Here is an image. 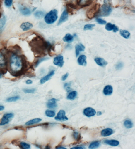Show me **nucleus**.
<instances>
[{"label": "nucleus", "instance_id": "nucleus-4", "mask_svg": "<svg viewBox=\"0 0 135 149\" xmlns=\"http://www.w3.org/2000/svg\"><path fill=\"white\" fill-rule=\"evenodd\" d=\"M112 11V8L110 3H105L100 7L96 16L107 17L110 15Z\"/></svg>", "mask_w": 135, "mask_h": 149}, {"label": "nucleus", "instance_id": "nucleus-34", "mask_svg": "<svg viewBox=\"0 0 135 149\" xmlns=\"http://www.w3.org/2000/svg\"><path fill=\"white\" fill-rule=\"evenodd\" d=\"M45 114L46 116L47 117L51 118L54 117V116H55V115H56V113H55V112L54 111L50 110H47L45 111Z\"/></svg>", "mask_w": 135, "mask_h": 149}, {"label": "nucleus", "instance_id": "nucleus-19", "mask_svg": "<svg viewBox=\"0 0 135 149\" xmlns=\"http://www.w3.org/2000/svg\"><path fill=\"white\" fill-rule=\"evenodd\" d=\"M97 64L101 67H105L107 65L108 62L103 58H96L94 59Z\"/></svg>", "mask_w": 135, "mask_h": 149}, {"label": "nucleus", "instance_id": "nucleus-45", "mask_svg": "<svg viewBox=\"0 0 135 149\" xmlns=\"http://www.w3.org/2000/svg\"><path fill=\"white\" fill-rule=\"evenodd\" d=\"M6 73L3 70H0V78H2Z\"/></svg>", "mask_w": 135, "mask_h": 149}, {"label": "nucleus", "instance_id": "nucleus-11", "mask_svg": "<svg viewBox=\"0 0 135 149\" xmlns=\"http://www.w3.org/2000/svg\"><path fill=\"white\" fill-rule=\"evenodd\" d=\"M68 12H67V8H66L62 13L61 16L58 23V25H60L63 23L66 22L68 20Z\"/></svg>", "mask_w": 135, "mask_h": 149}, {"label": "nucleus", "instance_id": "nucleus-26", "mask_svg": "<svg viewBox=\"0 0 135 149\" xmlns=\"http://www.w3.org/2000/svg\"><path fill=\"white\" fill-rule=\"evenodd\" d=\"M41 121V119L39 118L33 119H31L26 123L25 125H34V124H38V123H40Z\"/></svg>", "mask_w": 135, "mask_h": 149}, {"label": "nucleus", "instance_id": "nucleus-14", "mask_svg": "<svg viewBox=\"0 0 135 149\" xmlns=\"http://www.w3.org/2000/svg\"><path fill=\"white\" fill-rule=\"evenodd\" d=\"M54 74L55 70H52L47 75H46V76H45V77H44L43 78H42L40 79V84H42L45 83L46 82L50 80L52 77L54 75Z\"/></svg>", "mask_w": 135, "mask_h": 149}, {"label": "nucleus", "instance_id": "nucleus-50", "mask_svg": "<svg viewBox=\"0 0 135 149\" xmlns=\"http://www.w3.org/2000/svg\"><path fill=\"white\" fill-rule=\"evenodd\" d=\"M45 149H50V147L49 146V145H47V146L45 147Z\"/></svg>", "mask_w": 135, "mask_h": 149}, {"label": "nucleus", "instance_id": "nucleus-22", "mask_svg": "<svg viewBox=\"0 0 135 149\" xmlns=\"http://www.w3.org/2000/svg\"><path fill=\"white\" fill-rule=\"evenodd\" d=\"M86 56L84 55L80 56L77 59V62L80 65L85 66L87 65Z\"/></svg>", "mask_w": 135, "mask_h": 149}, {"label": "nucleus", "instance_id": "nucleus-30", "mask_svg": "<svg viewBox=\"0 0 135 149\" xmlns=\"http://www.w3.org/2000/svg\"><path fill=\"white\" fill-rule=\"evenodd\" d=\"M120 35L125 39H129L130 38V33L129 31L127 30H120Z\"/></svg>", "mask_w": 135, "mask_h": 149}, {"label": "nucleus", "instance_id": "nucleus-24", "mask_svg": "<svg viewBox=\"0 0 135 149\" xmlns=\"http://www.w3.org/2000/svg\"><path fill=\"white\" fill-rule=\"evenodd\" d=\"M49 59V58L48 57L45 56L40 57V58H38L34 64V67L35 68H37L42 63L47 61Z\"/></svg>", "mask_w": 135, "mask_h": 149}, {"label": "nucleus", "instance_id": "nucleus-42", "mask_svg": "<svg viewBox=\"0 0 135 149\" xmlns=\"http://www.w3.org/2000/svg\"><path fill=\"white\" fill-rule=\"evenodd\" d=\"M64 1L67 2V4H74L78 6L77 3V0H64Z\"/></svg>", "mask_w": 135, "mask_h": 149}, {"label": "nucleus", "instance_id": "nucleus-21", "mask_svg": "<svg viewBox=\"0 0 135 149\" xmlns=\"http://www.w3.org/2000/svg\"><path fill=\"white\" fill-rule=\"evenodd\" d=\"M113 93V88L111 85H107L104 87L103 93L105 96H109L112 95Z\"/></svg>", "mask_w": 135, "mask_h": 149}, {"label": "nucleus", "instance_id": "nucleus-8", "mask_svg": "<svg viewBox=\"0 0 135 149\" xmlns=\"http://www.w3.org/2000/svg\"><path fill=\"white\" fill-rule=\"evenodd\" d=\"M55 119L58 121L64 122L68 120V118L66 116V112L64 110H60L57 114Z\"/></svg>", "mask_w": 135, "mask_h": 149}, {"label": "nucleus", "instance_id": "nucleus-23", "mask_svg": "<svg viewBox=\"0 0 135 149\" xmlns=\"http://www.w3.org/2000/svg\"><path fill=\"white\" fill-rule=\"evenodd\" d=\"M75 54L76 57L79 55L81 52L84 51L85 47L81 43L78 44L75 46Z\"/></svg>", "mask_w": 135, "mask_h": 149}, {"label": "nucleus", "instance_id": "nucleus-31", "mask_svg": "<svg viewBox=\"0 0 135 149\" xmlns=\"http://www.w3.org/2000/svg\"><path fill=\"white\" fill-rule=\"evenodd\" d=\"M124 125L126 128L131 129L133 127V123L131 120L130 119H127L125 120L124 123Z\"/></svg>", "mask_w": 135, "mask_h": 149}, {"label": "nucleus", "instance_id": "nucleus-37", "mask_svg": "<svg viewBox=\"0 0 135 149\" xmlns=\"http://www.w3.org/2000/svg\"><path fill=\"white\" fill-rule=\"evenodd\" d=\"M73 136L74 138L76 140V141H80L81 139V134L78 133V132H75L73 133Z\"/></svg>", "mask_w": 135, "mask_h": 149}, {"label": "nucleus", "instance_id": "nucleus-38", "mask_svg": "<svg viewBox=\"0 0 135 149\" xmlns=\"http://www.w3.org/2000/svg\"><path fill=\"white\" fill-rule=\"evenodd\" d=\"M95 26V24H86L84 26V30L88 31V30H91L93 29L94 27Z\"/></svg>", "mask_w": 135, "mask_h": 149}, {"label": "nucleus", "instance_id": "nucleus-53", "mask_svg": "<svg viewBox=\"0 0 135 149\" xmlns=\"http://www.w3.org/2000/svg\"><path fill=\"white\" fill-rule=\"evenodd\" d=\"M1 13H0V17L1 16Z\"/></svg>", "mask_w": 135, "mask_h": 149}, {"label": "nucleus", "instance_id": "nucleus-44", "mask_svg": "<svg viewBox=\"0 0 135 149\" xmlns=\"http://www.w3.org/2000/svg\"><path fill=\"white\" fill-rule=\"evenodd\" d=\"M25 83L27 85H30L31 84H32L33 81L31 80V79H29L26 81Z\"/></svg>", "mask_w": 135, "mask_h": 149}, {"label": "nucleus", "instance_id": "nucleus-43", "mask_svg": "<svg viewBox=\"0 0 135 149\" xmlns=\"http://www.w3.org/2000/svg\"><path fill=\"white\" fill-rule=\"evenodd\" d=\"M69 75V74L68 73H67L66 74H65L62 77L61 79L63 81H64L66 80L67 78H68V76Z\"/></svg>", "mask_w": 135, "mask_h": 149}, {"label": "nucleus", "instance_id": "nucleus-3", "mask_svg": "<svg viewBox=\"0 0 135 149\" xmlns=\"http://www.w3.org/2000/svg\"><path fill=\"white\" fill-rule=\"evenodd\" d=\"M8 52L4 50H0V70L6 73L8 71Z\"/></svg>", "mask_w": 135, "mask_h": 149}, {"label": "nucleus", "instance_id": "nucleus-46", "mask_svg": "<svg viewBox=\"0 0 135 149\" xmlns=\"http://www.w3.org/2000/svg\"><path fill=\"white\" fill-rule=\"evenodd\" d=\"M83 148L81 146H75L74 147L71 148V149H83Z\"/></svg>", "mask_w": 135, "mask_h": 149}, {"label": "nucleus", "instance_id": "nucleus-39", "mask_svg": "<svg viewBox=\"0 0 135 149\" xmlns=\"http://www.w3.org/2000/svg\"><path fill=\"white\" fill-rule=\"evenodd\" d=\"M124 66V64L122 62L120 61L117 63L115 66V69L117 70H120L123 68Z\"/></svg>", "mask_w": 135, "mask_h": 149}, {"label": "nucleus", "instance_id": "nucleus-25", "mask_svg": "<svg viewBox=\"0 0 135 149\" xmlns=\"http://www.w3.org/2000/svg\"><path fill=\"white\" fill-rule=\"evenodd\" d=\"M104 144L111 146H117L119 145L120 143L119 141L115 140H105L103 141Z\"/></svg>", "mask_w": 135, "mask_h": 149}, {"label": "nucleus", "instance_id": "nucleus-7", "mask_svg": "<svg viewBox=\"0 0 135 149\" xmlns=\"http://www.w3.org/2000/svg\"><path fill=\"white\" fill-rule=\"evenodd\" d=\"M14 115L12 113H8L4 114L0 121V126H3L8 124L11 119L13 117Z\"/></svg>", "mask_w": 135, "mask_h": 149}, {"label": "nucleus", "instance_id": "nucleus-28", "mask_svg": "<svg viewBox=\"0 0 135 149\" xmlns=\"http://www.w3.org/2000/svg\"><path fill=\"white\" fill-rule=\"evenodd\" d=\"M77 92L76 91L71 92L67 96V99L69 100H74L77 96Z\"/></svg>", "mask_w": 135, "mask_h": 149}, {"label": "nucleus", "instance_id": "nucleus-17", "mask_svg": "<svg viewBox=\"0 0 135 149\" xmlns=\"http://www.w3.org/2000/svg\"><path fill=\"white\" fill-rule=\"evenodd\" d=\"M45 14V12L42 10H37L33 12L34 17L35 18L38 20L43 18Z\"/></svg>", "mask_w": 135, "mask_h": 149}, {"label": "nucleus", "instance_id": "nucleus-40", "mask_svg": "<svg viewBox=\"0 0 135 149\" xmlns=\"http://www.w3.org/2000/svg\"><path fill=\"white\" fill-rule=\"evenodd\" d=\"M71 84L72 83L71 82L66 83L64 85V88L65 89H66V91H69L71 89Z\"/></svg>", "mask_w": 135, "mask_h": 149}, {"label": "nucleus", "instance_id": "nucleus-15", "mask_svg": "<svg viewBox=\"0 0 135 149\" xmlns=\"http://www.w3.org/2000/svg\"><path fill=\"white\" fill-rule=\"evenodd\" d=\"M93 0H77V5L79 7L89 6L93 3Z\"/></svg>", "mask_w": 135, "mask_h": 149}, {"label": "nucleus", "instance_id": "nucleus-13", "mask_svg": "<svg viewBox=\"0 0 135 149\" xmlns=\"http://www.w3.org/2000/svg\"><path fill=\"white\" fill-rule=\"evenodd\" d=\"M7 17L6 15L2 13L0 17V33L4 30L6 24L7 23Z\"/></svg>", "mask_w": 135, "mask_h": 149}, {"label": "nucleus", "instance_id": "nucleus-1", "mask_svg": "<svg viewBox=\"0 0 135 149\" xmlns=\"http://www.w3.org/2000/svg\"><path fill=\"white\" fill-rule=\"evenodd\" d=\"M28 68L26 60L20 50H15L8 52L7 70L14 77L22 75Z\"/></svg>", "mask_w": 135, "mask_h": 149}, {"label": "nucleus", "instance_id": "nucleus-49", "mask_svg": "<svg viewBox=\"0 0 135 149\" xmlns=\"http://www.w3.org/2000/svg\"><path fill=\"white\" fill-rule=\"evenodd\" d=\"M102 112L101 111H98L97 112V115L98 116H100V115H102Z\"/></svg>", "mask_w": 135, "mask_h": 149}, {"label": "nucleus", "instance_id": "nucleus-29", "mask_svg": "<svg viewBox=\"0 0 135 149\" xmlns=\"http://www.w3.org/2000/svg\"><path fill=\"white\" fill-rule=\"evenodd\" d=\"M74 39V37L72 35L69 34V33H67L63 38V41L64 42H72Z\"/></svg>", "mask_w": 135, "mask_h": 149}, {"label": "nucleus", "instance_id": "nucleus-32", "mask_svg": "<svg viewBox=\"0 0 135 149\" xmlns=\"http://www.w3.org/2000/svg\"><path fill=\"white\" fill-rule=\"evenodd\" d=\"M13 0H3V4L6 8H11L13 5Z\"/></svg>", "mask_w": 135, "mask_h": 149}, {"label": "nucleus", "instance_id": "nucleus-36", "mask_svg": "<svg viewBox=\"0 0 135 149\" xmlns=\"http://www.w3.org/2000/svg\"><path fill=\"white\" fill-rule=\"evenodd\" d=\"M23 92L25 94H33L35 92L36 90L35 88H23Z\"/></svg>", "mask_w": 135, "mask_h": 149}, {"label": "nucleus", "instance_id": "nucleus-33", "mask_svg": "<svg viewBox=\"0 0 135 149\" xmlns=\"http://www.w3.org/2000/svg\"><path fill=\"white\" fill-rule=\"evenodd\" d=\"M20 147L23 149H29L31 148V146L24 142H20Z\"/></svg>", "mask_w": 135, "mask_h": 149}, {"label": "nucleus", "instance_id": "nucleus-47", "mask_svg": "<svg viewBox=\"0 0 135 149\" xmlns=\"http://www.w3.org/2000/svg\"><path fill=\"white\" fill-rule=\"evenodd\" d=\"M56 149H66V148H65L64 147H62V146H59V147H56Z\"/></svg>", "mask_w": 135, "mask_h": 149}, {"label": "nucleus", "instance_id": "nucleus-16", "mask_svg": "<svg viewBox=\"0 0 135 149\" xmlns=\"http://www.w3.org/2000/svg\"><path fill=\"white\" fill-rule=\"evenodd\" d=\"M58 100L56 98H52L49 100L47 103V106L49 109H55L57 107V102Z\"/></svg>", "mask_w": 135, "mask_h": 149}, {"label": "nucleus", "instance_id": "nucleus-20", "mask_svg": "<svg viewBox=\"0 0 135 149\" xmlns=\"http://www.w3.org/2000/svg\"><path fill=\"white\" fill-rule=\"evenodd\" d=\"M113 133V130L112 129L107 128L102 130L101 132V135L103 137H107L112 135Z\"/></svg>", "mask_w": 135, "mask_h": 149}, {"label": "nucleus", "instance_id": "nucleus-52", "mask_svg": "<svg viewBox=\"0 0 135 149\" xmlns=\"http://www.w3.org/2000/svg\"><path fill=\"white\" fill-rule=\"evenodd\" d=\"M33 1H37V0H32Z\"/></svg>", "mask_w": 135, "mask_h": 149}, {"label": "nucleus", "instance_id": "nucleus-6", "mask_svg": "<svg viewBox=\"0 0 135 149\" xmlns=\"http://www.w3.org/2000/svg\"><path fill=\"white\" fill-rule=\"evenodd\" d=\"M100 7V4H96L88 10L86 12V16L88 18L92 19L96 17Z\"/></svg>", "mask_w": 135, "mask_h": 149}, {"label": "nucleus", "instance_id": "nucleus-2", "mask_svg": "<svg viewBox=\"0 0 135 149\" xmlns=\"http://www.w3.org/2000/svg\"><path fill=\"white\" fill-rule=\"evenodd\" d=\"M45 23L47 24H54L58 18V12L56 9L51 10L46 13L43 18Z\"/></svg>", "mask_w": 135, "mask_h": 149}, {"label": "nucleus", "instance_id": "nucleus-12", "mask_svg": "<svg viewBox=\"0 0 135 149\" xmlns=\"http://www.w3.org/2000/svg\"><path fill=\"white\" fill-rule=\"evenodd\" d=\"M96 113V111L92 107H87L83 111L84 115L88 117L95 116Z\"/></svg>", "mask_w": 135, "mask_h": 149}, {"label": "nucleus", "instance_id": "nucleus-41", "mask_svg": "<svg viewBox=\"0 0 135 149\" xmlns=\"http://www.w3.org/2000/svg\"><path fill=\"white\" fill-rule=\"evenodd\" d=\"M95 21L99 24H102V25H104V24H106L107 23L106 21L100 18H97L95 19Z\"/></svg>", "mask_w": 135, "mask_h": 149}, {"label": "nucleus", "instance_id": "nucleus-48", "mask_svg": "<svg viewBox=\"0 0 135 149\" xmlns=\"http://www.w3.org/2000/svg\"><path fill=\"white\" fill-rule=\"evenodd\" d=\"M4 107L3 106H0V111L4 110Z\"/></svg>", "mask_w": 135, "mask_h": 149}, {"label": "nucleus", "instance_id": "nucleus-27", "mask_svg": "<svg viewBox=\"0 0 135 149\" xmlns=\"http://www.w3.org/2000/svg\"><path fill=\"white\" fill-rule=\"evenodd\" d=\"M101 143L100 141H95L92 142L89 146V149H94L97 148L100 146Z\"/></svg>", "mask_w": 135, "mask_h": 149}, {"label": "nucleus", "instance_id": "nucleus-5", "mask_svg": "<svg viewBox=\"0 0 135 149\" xmlns=\"http://www.w3.org/2000/svg\"><path fill=\"white\" fill-rule=\"evenodd\" d=\"M18 9L20 13L23 16H31L33 13L32 9L22 4H19Z\"/></svg>", "mask_w": 135, "mask_h": 149}, {"label": "nucleus", "instance_id": "nucleus-9", "mask_svg": "<svg viewBox=\"0 0 135 149\" xmlns=\"http://www.w3.org/2000/svg\"><path fill=\"white\" fill-rule=\"evenodd\" d=\"M34 25L32 23L28 21L23 22L20 26L21 30L23 32H27L31 30L33 28Z\"/></svg>", "mask_w": 135, "mask_h": 149}, {"label": "nucleus", "instance_id": "nucleus-35", "mask_svg": "<svg viewBox=\"0 0 135 149\" xmlns=\"http://www.w3.org/2000/svg\"><path fill=\"white\" fill-rule=\"evenodd\" d=\"M20 97L19 96H15L13 97H10L6 100V101L8 102H15L20 99Z\"/></svg>", "mask_w": 135, "mask_h": 149}, {"label": "nucleus", "instance_id": "nucleus-18", "mask_svg": "<svg viewBox=\"0 0 135 149\" xmlns=\"http://www.w3.org/2000/svg\"><path fill=\"white\" fill-rule=\"evenodd\" d=\"M105 29L107 31H113L114 32H116L119 31V28L116 26L115 24H112L111 23H107L106 24Z\"/></svg>", "mask_w": 135, "mask_h": 149}, {"label": "nucleus", "instance_id": "nucleus-51", "mask_svg": "<svg viewBox=\"0 0 135 149\" xmlns=\"http://www.w3.org/2000/svg\"><path fill=\"white\" fill-rule=\"evenodd\" d=\"M35 146L37 148H41V146H40L39 145H37V144H36Z\"/></svg>", "mask_w": 135, "mask_h": 149}, {"label": "nucleus", "instance_id": "nucleus-10", "mask_svg": "<svg viewBox=\"0 0 135 149\" xmlns=\"http://www.w3.org/2000/svg\"><path fill=\"white\" fill-rule=\"evenodd\" d=\"M53 63L55 65L61 68L64 63V57L61 55H59L55 57L54 59Z\"/></svg>", "mask_w": 135, "mask_h": 149}]
</instances>
